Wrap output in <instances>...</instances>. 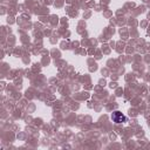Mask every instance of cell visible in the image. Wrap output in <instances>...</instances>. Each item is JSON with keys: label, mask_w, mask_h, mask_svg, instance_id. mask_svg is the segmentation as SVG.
I'll return each mask as SVG.
<instances>
[{"label": "cell", "mask_w": 150, "mask_h": 150, "mask_svg": "<svg viewBox=\"0 0 150 150\" xmlns=\"http://www.w3.org/2000/svg\"><path fill=\"white\" fill-rule=\"evenodd\" d=\"M111 120H112L115 123H124V122L127 121V117H125L121 111L116 110V111H114V112L111 114Z\"/></svg>", "instance_id": "obj_1"}]
</instances>
